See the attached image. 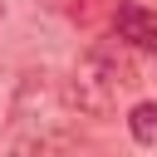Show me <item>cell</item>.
Segmentation results:
<instances>
[{
  "mask_svg": "<svg viewBox=\"0 0 157 157\" xmlns=\"http://www.w3.org/2000/svg\"><path fill=\"white\" fill-rule=\"evenodd\" d=\"M88 78H98L108 93H128V88H137L142 83V74H137V59L128 54V44L123 39H98V44H88V54H83V64H78Z\"/></svg>",
  "mask_w": 157,
  "mask_h": 157,
  "instance_id": "obj_1",
  "label": "cell"
},
{
  "mask_svg": "<svg viewBox=\"0 0 157 157\" xmlns=\"http://www.w3.org/2000/svg\"><path fill=\"white\" fill-rule=\"evenodd\" d=\"M59 98L78 113V118H103L113 103H118V93H108L98 78H88L83 69H74V78H64V88H59Z\"/></svg>",
  "mask_w": 157,
  "mask_h": 157,
  "instance_id": "obj_2",
  "label": "cell"
},
{
  "mask_svg": "<svg viewBox=\"0 0 157 157\" xmlns=\"http://www.w3.org/2000/svg\"><path fill=\"white\" fill-rule=\"evenodd\" d=\"M113 29H118L123 44L157 54V10H147V5H118L113 10Z\"/></svg>",
  "mask_w": 157,
  "mask_h": 157,
  "instance_id": "obj_3",
  "label": "cell"
},
{
  "mask_svg": "<svg viewBox=\"0 0 157 157\" xmlns=\"http://www.w3.org/2000/svg\"><path fill=\"white\" fill-rule=\"evenodd\" d=\"M0 157H64V147L49 132H20V137H10L0 147Z\"/></svg>",
  "mask_w": 157,
  "mask_h": 157,
  "instance_id": "obj_4",
  "label": "cell"
},
{
  "mask_svg": "<svg viewBox=\"0 0 157 157\" xmlns=\"http://www.w3.org/2000/svg\"><path fill=\"white\" fill-rule=\"evenodd\" d=\"M128 132H132V142H142V147H157V98H142V103H132V113H128Z\"/></svg>",
  "mask_w": 157,
  "mask_h": 157,
  "instance_id": "obj_5",
  "label": "cell"
}]
</instances>
